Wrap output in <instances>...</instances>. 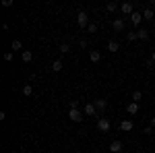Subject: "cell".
<instances>
[{"label": "cell", "instance_id": "obj_1", "mask_svg": "<svg viewBox=\"0 0 155 153\" xmlns=\"http://www.w3.org/2000/svg\"><path fill=\"white\" fill-rule=\"evenodd\" d=\"M97 130L99 132H110L112 130V122H110V118L101 116L99 120H97Z\"/></svg>", "mask_w": 155, "mask_h": 153}, {"label": "cell", "instance_id": "obj_2", "mask_svg": "<svg viewBox=\"0 0 155 153\" xmlns=\"http://www.w3.org/2000/svg\"><path fill=\"white\" fill-rule=\"evenodd\" d=\"M77 23H79V27H89V17H87V12L85 11H79V15H77Z\"/></svg>", "mask_w": 155, "mask_h": 153}, {"label": "cell", "instance_id": "obj_3", "mask_svg": "<svg viewBox=\"0 0 155 153\" xmlns=\"http://www.w3.org/2000/svg\"><path fill=\"white\" fill-rule=\"evenodd\" d=\"M120 11H122V15L130 17L132 12H134V4H132V2H122V4H120Z\"/></svg>", "mask_w": 155, "mask_h": 153}, {"label": "cell", "instance_id": "obj_4", "mask_svg": "<svg viewBox=\"0 0 155 153\" xmlns=\"http://www.w3.org/2000/svg\"><path fill=\"white\" fill-rule=\"evenodd\" d=\"M124 27H126V21L124 19H114L112 21V29L114 31H124Z\"/></svg>", "mask_w": 155, "mask_h": 153}, {"label": "cell", "instance_id": "obj_5", "mask_svg": "<svg viewBox=\"0 0 155 153\" xmlns=\"http://www.w3.org/2000/svg\"><path fill=\"white\" fill-rule=\"evenodd\" d=\"M68 118H71L72 122H83V114L79 110H68Z\"/></svg>", "mask_w": 155, "mask_h": 153}, {"label": "cell", "instance_id": "obj_6", "mask_svg": "<svg viewBox=\"0 0 155 153\" xmlns=\"http://www.w3.org/2000/svg\"><path fill=\"white\" fill-rule=\"evenodd\" d=\"M132 128H134L132 120H122V122H120V130H124V132H130Z\"/></svg>", "mask_w": 155, "mask_h": 153}, {"label": "cell", "instance_id": "obj_7", "mask_svg": "<svg viewBox=\"0 0 155 153\" xmlns=\"http://www.w3.org/2000/svg\"><path fill=\"white\" fill-rule=\"evenodd\" d=\"M122 147H124L122 141H112V143H110V151H112V153H120V151H122Z\"/></svg>", "mask_w": 155, "mask_h": 153}, {"label": "cell", "instance_id": "obj_8", "mask_svg": "<svg viewBox=\"0 0 155 153\" xmlns=\"http://www.w3.org/2000/svg\"><path fill=\"white\" fill-rule=\"evenodd\" d=\"M126 112H128L130 116H134V114L139 112V104H134V101H128V104H126Z\"/></svg>", "mask_w": 155, "mask_h": 153}, {"label": "cell", "instance_id": "obj_9", "mask_svg": "<svg viewBox=\"0 0 155 153\" xmlns=\"http://www.w3.org/2000/svg\"><path fill=\"white\" fill-rule=\"evenodd\" d=\"M130 21H132V25H141V21H143V12H132L130 15Z\"/></svg>", "mask_w": 155, "mask_h": 153}, {"label": "cell", "instance_id": "obj_10", "mask_svg": "<svg viewBox=\"0 0 155 153\" xmlns=\"http://www.w3.org/2000/svg\"><path fill=\"white\" fill-rule=\"evenodd\" d=\"M143 17H145V21H151V19H153V17H155L153 8H151V6H147V8H145V11H143Z\"/></svg>", "mask_w": 155, "mask_h": 153}, {"label": "cell", "instance_id": "obj_11", "mask_svg": "<svg viewBox=\"0 0 155 153\" xmlns=\"http://www.w3.org/2000/svg\"><path fill=\"white\" fill-rule=\"evenodd\" d=\"M21 58H23V62H31V60H33V52H31V50H23Z\"/></svg>", "mask_w": 155, "mask_h": 153}, {"label": "cell", "instance_id": "obj_12", "mask_svg": "<svg viewBox=\"0 0 155 153\" xmlns=\"http://www.w3.org/2000/svg\"><path fill=\"white\" fill-rule=\"evenodd\" d=\"M137 37H139L141 42H147V39H149V31H147V29H139V31H137Z\"/></svg>", "mask_w": 155, "mask_h": 153}, {"label": "cell", "instance_id": "obj_13", "mask_svg": "<svg viewBox=\"0 0 155 153\" xmlns=\"http://www.w3.org/2000/svg\"><path fill=\"white\" fill-rule=\"evenodd\" d=\"M89 60H91V62H99V60H101V54H99L97 50H91V52H89Z\"/></svg>", "mask_w": 155, "mask_h": 153}, {"label": "cell", "instance_id": "obj_14", "mask_svg": "<svg viewBox=\"0 0 155 153\" xmlns=\"http://www.w3.org/2000/svg\"><path fill=\"white\" fill-rule=\"evenodd\" d=\"M95 104H87V106H85V114H87V116H95Z\"/></svg>", "mask_w": 155, "mask_h": 153}, {"label": "cell", "instance_id": "obj_15", "mask_svg": "<svg viewBox=\"0 0 155 153\" xmlns=\"http://www.w3.org/2000/svg\"><path fill=\"white\" fill-rule=\"evenodd\" d=\"M130 101H134V104H141V101H143V93H141V91H134Z\"/></svg>", "mask_w": 155, "mask_h": 153}, {"label": "cell", "instance_id": "obj_16", "mask_svg": "<svg viewBox=\"0 0 155 153\" xmlns=\"http://www.w3.org/2000/svg\"><path fill=\"white\" fill-rule=\"evenodd\" d=\"M106 11L114 15V12L118 11V4H116V2H107V4H106Z\"/></svg>", "mask_w": 155, "mask_h": 153}, {"label": "cell", "instance_id": "obj_17", "mask_svg": "<svg viewBox=\"0 0 155 153\" xmlns=\"http://www.w3.org/2000/svg\"><path fill=\"white\" fill-rule=\"evenodd\" d=\"M107 50H110V52H112V54H114V52H118V50H120L118 42H114V39H112V42H110V44H107Z\"/></svg>", "mask_w": 155, "mask_h": 153}, {"label": "cell", "instance_id": "obj_18", "mask_svg": "<svg viewBox=\"0 0 155 153\" xmlns=\"http://www.w3.org/2000/svg\"><path fill=\"white\" fill-rule=\"evenodd\" d=\"M52 71H54V72L62 71V60H54V62H52Z\"/></svg>", "mask_w": 155, "mask_h": 153}, {"label": "cell", "instance_id": "obj_19", "mask_svg": "<svg viewBox=\"0 0 155 153\" xmlns=\"http://www.w3.org/2000/svg\"><path fill=\"white\" fill-rule=\"evenodd\" d=\"M95 108H97V110H106L107 101H106V99H95Z\"/></svg>", "mask_w": 155, "mask_h": 153}, {"label": "cell", "instance_id": "obj_20", "mask_svg": "<svg viewBox=\"0 0 155 153\" xmlns=\"http://www.w3.org/2000/svg\"><path fill=\"white\" fill-rule=\"evenodd\" d=\"M11 48H12V52H17V50H21V48H23V42H21V39H15Z\"/></svg>", "mask_w": 155, "mask_h": 153}, {"label": "cell", "instance_id": "obj_21", "mask_svg": "<svg viewBox=\"0 0 155 153\" xmlns=\"http://www.w3.org/2000/svg\"><path fill=\"white\" fill-rule=\"evenodd\" d=\"M60 52H62V54H68V52H71V46H68V44H60Z\"/></svg>", "mask_w": 155, "mask_h": 153}, {"label": "cell", "instance_id": "obj_22", "mask_svg": "<svg viewBox=\"0 0 155 153\" xmlns=\"http://www.w3.org/2000/svg\"><path fill=\"white\" fill-rule=\"evenodd\" d=\"M23 93L27 95V97H29V95L33 93V87H31V85H25V87H23Z\"/></svg>", "mask_w": 155, "mask_h": 153}, {"label": "cell", "instance_id": "obj_23", "mask_svg": "<svg viewBox=\"0 0 155 153\" xmlns=\"http://www.w3.org/2000/svg\"><path fill=\"white\" fill-rule=\"evenodd\" d=\"M139 37H137V31L134 33H126V42H137Z\"/></svg>", "mask_w": 155, "mask_h": 153}, {"label": "cell", "instance_id": "obj_24", "mask_svg": "<svg viewBox=\"0 0 155 153\" xmlns=\"http://www.w3.org/2000/svg\"><path fill=\"white\" fill-rule=\"evenodd\" d=\"M87 31H89V33H97V25H95V23H89Z\"/></svg>", "mask_w": 155, "mask_h": 153}, {"label": "cell", "instance_id": "obj_25", "mask_svg": "<svg viewBox=\"0 0 155 153\" xmlns=\"http://www.w3.org/2000/svg\"><path fill=\"white\" fill-rule=\"evenodd\" d=\"M68 106H71V110H79V101H77V99H71Z\"/></svg>", "mask_w": 155, "mask_h": 153}, {"label": "cell", "instance_id": "obj_26", "mask_svg": "<svg viewBox=\"0 0 155 153\" xmlns=\"http://www.w3.org/2000/svg\"><path fill=\"white\" fill-rule=\"evenodd\" d=\"M2 6H4V8H11V6H12V0H2Z\"/></svg>", "mask_w": 155, "mask_h": 153}, {"label": "cell", "instance_id": "obj_27", "mask_svg": "<svg viewBox=\"0 0 155 153\" xmlns=\"http://www.w3.org/2000/svg\"><path fill=\"white\" fill-rule=\"evenodd\" d=\"M153 64H155V62H153L151 58H147V60H145V66H147V68H153Z\"/></svg>", "mask_w": 155, "mask_h": 153}, {"label": "cell", "instance_id": "obj_28", "mask_svg": "<svg viewBox=\"0 0 155 153\" xmlns=\"http://www.w3.org/2000/svg\"><path fill=\"white\" fill-rule=\"evenodd\" d=\"M4 60L11 62V60H12V52H6V54H4Z\"/></svg>", "mask_w": 155, "mask_h": 153}, {"label": "cell", "instance_id": "obj_29", "mask_svg": "<svg viewBox=\"0 0 155 153\" xmlns=\"http://www.w3.org/2000/svg\"><path fill=\"white\" fill-rule=\"evenodd\" d=\"M145 135H153V126H147L145 128Z\"/></svg>", "mask_w": 155, "mask_h": 153}, {"label": "cell", "instance_id": "obj_30", "mask_svg": "<svg viewBox=\"0 0 155 153\" xmlns=\"http://www.w3.org/2000/svg\"><path fill=\"white\" fill-rule=\"evenodd\" d=\"M149 6H151V8L155 11V0H151V2H149Z\"/></svg>", "mask_w": 155, "mask_h": 153}, {"label": "cell", "instance_id": "obj_31", "mask_svg": "<svg viewBox=\"0 0 155 153\" xmlns=\"http://www.w3.org/2000/svg\"><path fill=\"white\" fill-rule=\"evenodd\" d=\"M151 126H153V128H155V116L151 118Z\"/></svg>", "mask_w": 155, "mask_h": 153}, {"label": "cell", "instance_id": "obj_32", "mask_svg": "<svg viewBox=\"0 0 155 153\" xmlns=\"http://www.w3.org/2000/svg\"><path fill=\"white\" fill-rule=\"evenodd\" d=\"M151 60H153V62H155V52H153V54H151Z\"/></svg>", "mask_w": 155, "mask_h": 153}, {"label": "cell", "instance_id": "obj_33", "mask_svg": "<svg viewBox=\"0 0 155 153\" xmlns=\"http://www.w3.org/2000/svg\"><path fill=\"white\" fill-rule=\"evenodd\" d=\"M95 153H99V151H95Z\"/></svg>", "mask_w": 155, "mask_h": 153}]
</instances>
